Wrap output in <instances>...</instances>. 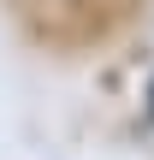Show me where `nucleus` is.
Instances as JSON below:
<instances>
[{
	"label": "nucleus",
	"mask_w": 154,
	"mask_h": 160,
	"mask_svg": "<svg viewBox=\"0 0 154 160\" xmlns=\"http://www.w3.org/2000/svg\"><path fill=\"white\" fill-rule=\"evenodd\" d=\"M148 101H154V89H148Z\"/></svg>",
	"instance_id": "f257e3e1"
}]
</instances>
